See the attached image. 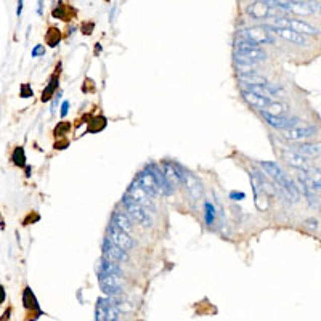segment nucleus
<instances>
[{
	"instance_id": "nucleus-1",
	"label": "nucleus",
	"mask_w": 321,
	"mask_h": 321,
	"mask_svg": "<svg viewBox=\"0 0 321 321\" xmlns=\"http://www.w3.org/2000/svg\"><path fill=\"white\" fill-rule=\"evenodd\" d=\"M235 56L238 64H248V66H256L257 63L267 60V53L259 45L252 44L246 39H241L236 42Z\"/></svg>"
},
{
	"instance_id": "nucleus-2",
	"label": "nucleus",
	"mask_w": 321,
	"mask_h": 321,
	"mask_svg": "<svg viewBox=\"0 0 321 321\" xmlns=\"http://www.w3.org/2000/svg\"><path fill=\"white\" fill-rule=\"evenodd\" d=\"M122 202H124V205H126V209L129 212V216L132 217V220H135L137 224L142 225L143 228H151L153 227V217L145 207H142L140 204L134 202L127 194H124V197H122Z\"/></svg>"
},
{
	"instance_id": "nucleus-3",
	"label": "nucleus",
	"mask_w": 321,
	"mask_h": 321,
	"mask_svg": "<svg viewBox=\"0 0 321 321\" xmlns=\"http://www.w3.org/2000/svg\"><path fill=\"white\" fill-rule=\"evenodd\" d=\"M121 310L118 307V302L113 297L110 299H100L95 311L96 321H119Z\"/></svg>"
},
{
	"instance_id": "nucleus-4",
	"label": "nucleus",
	"mask_w": 321,
	"mask_h": 321,
	"mask_svg": "<svg viewBox=\"0 0 321 321\" xmlns=\"http://www.w3.org/2000/svg\"><path fill=\"white\" fill-rule=\"evenodd\" d=\"M241 37L249 40L256 45H265V44H275V37L265 29V26H252L241 31Z\"/></svg>"
},
{
	"instance_id": "nucleus-5",
	"label": "nucleus",
	"mask_w": 321,
	"mask_h": 321,
	"mask_svg": "<svg viewBox=\"0 0 321 321\" xmlns=\"http://www.w3.org/2000/svg\"><path fill=\"white\" fill-rule=\"evenodd\" d=\"M132 201L134 202H137V204H140L142 205V207H145L148 212H151V213H154L156 212V205H154V202H153V197L148 194L142 186H140L135 180H134V183L130 185V188L127 190V193H126Z\"/></svg>"
},
{
	"instance_id": "nucleus-6",
	"label": "nucleus",
	"mask_w": 321,
	"mask_h": 321,
	"mask_svg": "<svg viewBox=\"0 0 321 321\" xmlns=\"http://www.w3.org/2000/svg\"><path fill=\"white\" fill-rule=\"evenodd\" d=\"M175 167H177L178 177H180V183H183L186 186V190L190 191V194L194 197V199H199L202 196V186L199 183V180H197L191 172H188L182 166H178V164H175Z\"/></svg>"
},
{
	"instance_id": "nucleus-7",
	"label": "nucleus",
	"mask_w": 321,
	"mask_h": 321,
	"mask_svg": "<svg viewBox=\"0 0 321 321\" xmlns=\"http://www.w3.org/2000/svg\"><path fill=\"white\" fill-rule=\"evenodd\" d=\"M110 240L116 246H119L122 251H126V252L130 251V249H134L137 246V243L134 241V238H132L129 233L122 232V230L118 225H114V224L110 225Z\"/></svg>"
},
{
	"instance_id": "nucleus-8",
	"label": "nucleus",
	"mask_w": 321,
	"mask_h": 321,
	"mask_svg": "<svg viewBox=\"0 0 321 321\" xmlns=\"http://www.w3.org/2000/svg\"><path fill=\"white\" fill-rule=\"evenodd\" d=\"M316 134V127L313 126H295L291 129H284L281 132L283 138L291 140V142H302V140L310 138Z\"/></svg>"
},
{
	"instance_id": "nucleus-9",
	"label": "nucleus",
	"mask_w": 321,
	"mask_h": 321,
	"mask_svg": "<svg viewBox=\"0 0 321 321\" xmlns=\"http://www.w3.org/2000/svg\"><path fill=\"white\" fill-rule=\"evenodd\" d=\"M98 281H100V286L104 294H108L110 297H116V295L122 294V286H121V279L116 275H101L98 273Z\"/></svg>"
},
{
	"instance_id": "nucleus-10",
	"label": "nucleus",
	"mask_w": 321,
	"mask_h": 321,
	"mask_svg": "<svg viewBox=\"0 0 321 321\" xmlns=\"http://www.w3.org/2000/svg\"><path fill=\"white\" fill-rule=\"evenodd\" d=\"M265 29L270 32V34H275V36H279L281 39L284 40H289V42L295 44V45H307V40L305 37H303L302 34H299V32H295L292 29H287V28H275V26H270V24H265Z\"/></svg>"
},
{
	"instance_id": "nucleus-11",
	"label": "nucleus",
	"mask_w": 321,
	"mask_h": 321,
	"mask_svg": "<svg viewBox=\"0 0 321 321\" xmlns=\"http://www.w3.org/2000/svg\"><path fill=\"white\" fill-rule=\"evenodd\" d=\"M103 257L106 260H111V262H126L129 260V256L126 251H122L119 246L114 244L110 238H106L103 241Z\"/></svg>"
},
{
	"instance_id": "nucleus-12",
	"label": "nucleus",
	"mask_w": 321,
	"mask_h": 321,
	"mask_svg": "<svg viewBox=\"0 0 321 321\" xmlns=\"http://www.w3.org/2000/svg\"><path fill=\"white\" fill-rule=\"evenodd\" d=\"M262 116L265 119L271 127L279 129V130H284V129H291L295 127L300 122L299 118H286V116H271V114H267L262 111Z\"/></svg>"
},
{
	"instance_id": "nucleus-13",
	"label": "nucleus",
	"mask_w": 321,
	"mask_h": 321,
	"mask_svg": "<svg viewBox=\"0 0 321 321\" xmlns=\"http://www.w3.org/2000/svg\"><path fill=\"white\" fill-rule=\"evenodd\" d=\"M135 182L143 188V190L150 194L151 197H156L161 191H159V186L158 183H156V180L153 178V175L150 174L148 170H143V172H140V174L137 175L135 178Z\"/></svg>"
},
{
	"instance_id": "nucleus-14",
	"label": "nucleus",
	"mask_w": 321,
	"mask_h": 321,
	"mask_svg": "<svg viewBox=\"0 0 321 321\" xmlns=\"http://www.w3.org/2000/svg\"><path fill=\"white\" fill-rule=\"evenodd\" d=\"M281 156H283V159L289 164V166H292L294 169H299L300 172H305V174H308L310 172V166H308V162L307 159L303 158V156L297 154V153H294V151H287V150H283L281 151Z\"/></svg>"
},
{
	"instance_id": "nucleus-15",
	"label": "nucleus",
	"mask_w": 321,
	"mask_h": 321,
	"mask_svg": "<svg viewBox=\"0 0 321 321\" xmlns=\"http://www.w3.org/2000/svg\"><path fill=\"white\" fill-rule=\"evenodd\" d=\"M146 170L150 172V174L153 175V178L156 180V183H158V186H159V191H161V194H172V186L169 185V182H167V178H166V175H164V172L158 167V166H154V164H150V166L146 167Z\"/></svg>"
},
{
	"instance_id": "nucleus-16",
	"label": "nucleus",
	"mask_w": 321,
	"mask_h": 321,
	"mask_svg": "<svg viewBox=\"0 0 321 321\" xmlns=\"http://www.w3.org/2000/svg\"><path fill=\"white\" fill-rule=\"evenodd\" d=\"M260 166H262V169L265 170L271 178L275 180L276 185H278L279 188L284 186V183L287 182V175L284 174V172H283L281 169L278 167L276 162H262Z\"/></svg>"
},
{
	"instance_id": "nucleus-17",
	"label": "nucleus",
	"mask_w": 321,
	"mask_h": 321,
	"mask_svg": "<svg viewBox=\"0 0 321 321\" xmlns=\"http://www.w3.org/2000/svg\"><path fill=\"white\" fill-rule=\"evenodd\" d=\"M315 10L316 7L307 0H289L287 2V12H292L295 15H311L315 13Z\"/></svg>"
},
{
	"instance_id": "nucleus-18",
	"label": "nucleus",
	"mask_w": 321,
	"mask_h": 321,
	"mask_svg": "<svg viewBox=\"0 0 321 321\" xmlns=\"http://www.w3.org/2000/svg\"><path fill=\"white\" fill-rule=\"evenodd\" d=\"M248 13L252 16L254 20H263V18H268V16L273 15V8H270L265 2H263V0H260V2L249 5Z\"/></svg>"
},
{
	"instance_id": "nucleus-19",
	"label": "nucleus",
	"mask_w": 321,
	"mask_h": 321,
	"mask_svg": "<svg viewBox=\"0 0 321 321\" xmlns=\"http://www.w3.org/2000/svg\"><path fill=\"white\" fill-rule=\"evenodd\" d=\"M291 151L297 153L303 158H318L319 156V145L313 143H297L291 148Z\"/></svg>"
},
{
	"instance_id": "nucleus-20",
	"label": "nucleus",
	"mask_w": 321,
	"mask_h": 321,
	"mask_svg": "<svg viewBox=\"0 0 321 321\" xmlns=\"http://www.w3.org/2000/svg\"><path fill=\"white\" fill-rule=\"evenodd\" d=\"M243 96H244V100L248 101L249 104L256 106V108H260V110H265L270 103L275 101L273 98L260 96V95H256V93H252V92H248V90H243Z\"/></svg>"
},
{
	"instance_id": "nucleus-21",
	"label": "nucleus",
	"mask_w": 321,
	"mask_h": 321,
	"mask_svg": "<svg viewBox=\"0 0 321 321\" xmlns=\"http://www.w3.org/2000/svg\"><path fill=\"white\" fill-rule=\"evenodd\" d=\"M162 167H164V175H166L169 185L172 186V190L180 185V177H178V172H177V167H175V162H162Z\"/></svg>"
},
{
	"instance_id": "nucleus-22",
	"label": "nucleus",
	"mask_w": 321,
	"mask_h": 321,
	"mask_svg": "<svg viewBox=\"0 0 321 321\" xmlns=\"http://www.w3.org/2000/svg\"><path fill=\"white\" fill-rule=\"evenodd\" d=\"M111 224L118 225L122 230V232H126L129 235H132V232H134V227H132L130 219L126 216V213H122V212H114L113 213V222H111Z\"/></svg>"
},
{
	"instance_id": "nucleus-23",
	"label": "nucleus",
	"mask_w": 321,
	"mask_h": 321,
	"mask_svg": "<svg viewBox=\"0 0 321 321\" xmlns=\"http://www.w3.org/2000/svg\"><path fill=\"white\" fill-rule=\"evenodd\" d=\"M240 80L243 82V84H248V85H267L268 84V80L257 72L240 74Z\"/></svg>"
},
{
	"instance_id": "nucleus-24",
	"label": "nucleus",
	"mask_w": 321,
	"mask_h": 321,
	"mask_svg": "<svg viewBox=\"0 0 321 321\" xmlns=\"http://www.w3.org/2000/svg\"><path fill=\"white\" fill-rule=\"evenodd\" d=\"M98 273L101 275H116L121 276V268L118 265V262H111V260H106L104 257L100 262V267H98Z\"/></svg>"
},
{
	"instance_id": "nucleus-25",
	"label": "nucleus",
	"mask_w": 321,
	"mask_h": 321,
	"mask_svg": "<svg viewBox=\"0 0 321 321\" xmlns=\"http://www.w3.org/2000/svg\"><path fill=\"white\" fill-rule=\"evenodd\" d=\"M289 104H286V103H281V101H273V103H270L265 110H262L263 113H267V114H271V116H284L286 113H289Z\"/></svg>"
},
{
	"instance_id": "nucleus-26",
	"label": "nucleus",
	"mask_w": 321,
	"mask_h": 321,
	"mask_svg": "<svg viewBox=\"0 0 321 321\" xmlns=\"http://www.w3.org/2000/svg\"><path fill=\"white\" fill-rule=\"evenodd\" d=\"M23 303H24V307H26L28 310H36L39 315H42V311H40V307L37 303V299H36V295L32 294L31 287H26V289H24V292H23Z\"/></svg>"
},
{
	"instance_id": "nucleus-27",
	"label": "nucleus",
	"mask_w": 321,
	"mask_h": 321,
	"mask_svg": "<svg viewBox=\"0 0 321 321\" xmlns=\"http://www.w3.org/2000/svg\"><path fill=\"white\" fill-rule=\"evenodd\" d=\"M12 161L16 164V166H20V167L26 166V154H24V150H23L21 146H18V148H16V150L13 151Z\"/></svg>"
},
{
	"instance_id": "nucleus-28",
	"label": "nucleus",
	"mask_w": 321,
	"mask_h": 321,
	"mask_svg": "<svg viewBox=\"0 0 321 321\" xmlns=\"http://www.w3.org/2000/svg\"><path fill=\"white\" fill-rule=\"evenodd\" d=\"M47 44L50 45V47H56L58 45V42H60V39H61V36H60V31L56 29V28H50V31L47 32Z\"/></svg>"
},
{
	"instance_id": "nucleus-29",
	"label": "nucleus",
	"mask_w": 321,
	"mask_h": 321,
	"mask_svg": "<svg viewBox=\"0 0 321 321\" xmlns=\"http://www.w3.org/2000/svg\"><path fill=\"white\" fill-rule=\"evenodd\" d=\"M56 87H58V76H53L52 80H50V84H48L47 90H45L44 95H42V101H48V100H50L53 92L56 90Z\"/></svg>"
},
{
	"instance_id": "nucleus-30",
	"label": "nucleus",
	"mask_w": 321,
	"mask_h": 321,
	"mask_svg": "<svg viewBox=\"0 0 321 321\" xmlns=\"http://www.w3.org/2000/svg\"><path fill=\"white\" fill-rule=\"evenodd\" d=\"M205 222H207V225H212L213 224V219H216V210H213V205L210 202L205 204Z\"/></svg>"
},
{
	"instance_id": "nucleus-31",
	"label": "nucleus",
	"mask_w": 321,
	"mask_h": 321,
	"mask_svg": "<svg viewBox=\"0 0 321 321\" xmlns=\"http://www.w3.org/2000/svg\"><path fill=\"white\" fill-rule=\"evenodd\" d=\"M21 96H23V98L32 96V90L29 88V85H23V87H21Z\"/></svg>"
},
{
	"instance_id": "nucleus-32",
	"label": "nucleus",
	"mask_w": 321,
	"mask_h": 321,
	"mask_svg": "<svg viewBox=\"0 0 321 321\" xmlns=\"http://www.w3.org/2000/svg\"><path fill=\"white\" fill-rule=\"evenodd\" d=\"M45 53V48L42 47V45H37L34 50H32V58H36V56H39V55H44Z\"/></svg>"
},
{
	"instance_id": "nucleus-33",
	"label": "nucleus",
	"mask_w": 321,
	"mask_h": 321,
	"mask_svg": "<svg viewBox=\"0 0 321 321\" xmlns=\"http://www.w3.org/2000/svg\"><path fill=\"white\" fill-rule=\"evenodd\" d=\"M305 225H307L308 228H311V230H318V220L308 219V220H305Z\"/></svg>"
},
{
	"instance_id": "nucleus-34",
	"label": "nucleus",
	"mask_w": 321,
	"mask_h": 321,
	"mask_svg": "<svg viewBox=\"0 0 321 321\" xmlns=\"http://www.w3.org/2000/svg\"><path fill=\"white\" fill-rule=\"evenodd\" d=\"M230 197L235 199V201H241V199H244V197H246V194L244 193H232V194H230Z\"/></svg>"
},
{
	"instance_id": "nucleus-35",
	"label": "nucleus",
	"mask_w": 321,
	"mask_h": 321,
	"mask_svg": "<svg viewBox=\"0 0 321 321\" xmlns=\"http://www.w3.org/2000/svg\"><path fill=\"white\" fill-rule=\"evenodd\" d=\"M68 108H69V103L64 101L63 106H61V116H66V114H68Z\"/></svg>"
},
{
	"instance_id": "nucleus-36",
	"label": "nucleus",
	"mask_w": 321,
	"mask_h": 321,
	"mask_svg": "<svg viewBox=\"0 0 321 321\" xmlns=\"http://www.w3.org/2000/svg\"><path fill=\"white\" fill-rule=\"evenodd\" d=\"M5 300V289H4V286L0 284V303H2Z\"/></svg>"
}]
</instances>
